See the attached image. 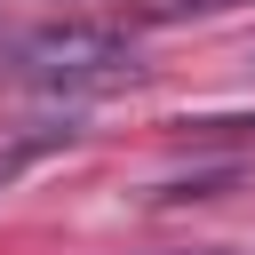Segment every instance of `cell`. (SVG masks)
Returning <instances> with one entry per match:
<instances>
[{"label": "cell", "mask_w": 255, "mask_h": 255, "mask_svg": "<svg viewBox=\"0 0 255 255\" xmlns=\"http://www.w3.org/2000/svg\"><path fill=\"white\" fill-rule=\"evenodd\" d=\"M72 143H80V120H72V112H48V120H24V128H0V191H8L16 175H32L40 159L72 151Z\"/></svg>", "instance_id": "2"}, {"label": "cell", "mask_w": 255, "mask_h": 255, "mask_svg": "<svg viewBox=\"0 0 255 255\" xmlns=\"http://www.w3.org/2000/svg\"><path fill=\"white\" fill-rule=\"evenodd\" d=\"M0 72L16 88H48V96H88L112 80H135V40L112 24H40L16 32L0 48Z\"/></svg>", "instance_id": "1"}, {"label": "cell", "mask_w": 255, "mask_h": 255, "mask_svg": "<svg viewBox=\"0 0 255 255\" xmlns=\"http://www.w3.org/2000/svg\"><path fill=\"white\" fill-rule=\"evenodd\" d=\"M167 255H223V247H167Z\"/></svg>", "instance_id": "3"}]
</instances>
